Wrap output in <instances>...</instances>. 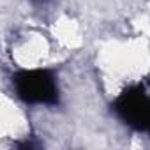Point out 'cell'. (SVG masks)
<instances>
[{
    "label": "cell",
    "mask_w": 150,
    "mask_h": 150,
    "mask_svg": "<svg viewBox=\"0 0 150 150\" xmlns=\"http://www.w3.org/2000/svg\"><path fill=\"white\" fill-rule=\"evenodd\" d=\"M11 85L27 106H60L58 76L53 69H20L13 72Z\"/></svg>",
    "instance_id": "obj_1"
},
{
    "label": "cell",
    "mask_w": 150,
    "mask_h": 150,
    "mask_svg": "<svg viewBox=\"0 0 150 150\" xmlns=\"http://www.w3.org/2000/svg\"><path fill=\"white\" fill-rule=\"evenodd\" d=\"M111 111L127 127L150 136V96L143 83L124 88L111 103Z\"/></svg>",
    "instance_id": "obj_2"
},
{
    "label": "cell",
    "mask_w": 150,
    "mask_h": 150,
    "mask_svg": "<svg viewBox=\"0 0 150 150\" xmlns=\"http://www.w3.org/2000/svg\"><path fill=\"white\" fill-rule=\"evenodd\" d=\"M32 2H42V0H32Z\"/></svg>",
    "instance_id": "obj_3"
}]
</instances>
